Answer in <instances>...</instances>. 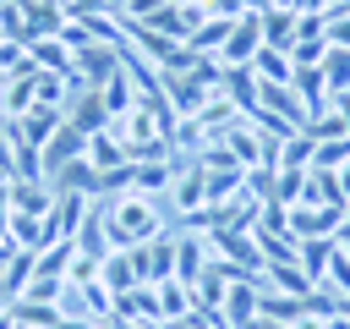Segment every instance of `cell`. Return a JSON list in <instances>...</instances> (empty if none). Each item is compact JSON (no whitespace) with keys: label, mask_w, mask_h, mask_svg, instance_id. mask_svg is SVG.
<instances>
[{"label":"cell","mask_w":350,"mask_h":329,"mask_svg":"<svg viewBox=\"0 0 350 329\" xmlns=\"http://www.w3.org/2000/svg\"><path fill=\"white\" fill-rule=\"evenodd\" d=\"M241 329H290V324H279V318H262V313H257V318H252V324H241Z\"/></svg>","instance_id":"cell-31"},{"label":"cell","mask_w":350,"mask_h":329,"mask_svg":"<svg viewBox=\"0 0 350 329\" xmlns=\"http://www.w3.org/2000/svg\"><path fill=\"white\" fill-rule=\"evenodd\" d=\"M334 181H339V197H345V203H350V159H345V164H339V170H334Z\"/></svg>","instance_id":"cell-28"},{"label":"cell","mask_w":350,"mask_h":329,"mask_svg":"<svg viewBox=\"0 0 350 329\" xmlns=\"http://www.w3.org/2000/svg\"><path fill=\"white\" fill-rule=\"evenodd\" d=\"M290 329H328V318H317V313H306V318H295Z\"/></svg>","instance_id":"cell-30"},{"label":"cell","mask_w":350,"mask_h":329,"mask_svg":"<svg viewBox=\"0 0 350 329\" xmlns=\"http://www.w3.org/2000/svg\"><path fill=\"white\" fill-rule=\"evenodd\" d=\"M252 77H257V82H290V77H295V66H290V49H273V44H262V49L252 55Z\"/></svg>","instance_id":"cell-15"},{"label":"cell","mask_w":350,"mask_h":329,"mask_svg":"<svg viewBox=\"0 0 350 329\" xmlns=\"http://www.w3.org/2000/svg\"><path fill=\"white\" fill-rule=\"evenodd\" d=\"M202 269H208V236H197V230L175 236V280H180V285H191Z\"/></svg>","instance_id":"cell-11"},{"label":"cell","mask_w":350,"mask_h":329,"mask_svg":"<svg viewBox=\"0 0 350 329\" xmlns=\"http://www.w3.org/2000/svg\"><path fill=\"white\" fill-rule=\"evenodd\" d=\"M268 5H273V0H246V11H268Z\"/></svg>","instance_id":"cell-32"},{"label":"cell","mask_w":350,"mask_h":329,"mask_svg":"<svg viewBox=\"0 0 350 329\" xmlns=\"http://www.w3.org/2000/svg\"><path fill=\"white\" fill-rule=\"evenodd\" d=\"M82 154H88V137H82V132H77L71 121H60V126H55V137H49V143L38 148V164H44V181H49V175H55L60 164H71V159H82Z\"/></svg>","instance_id":"cell-6"},{"label":"cell","mask_w":350,"mask_h":329,"mask_svg":"<svg viewBox=\"0 0 350 329\" xmlns=\"http://www.w3.org/2000/svg\"><path fill=\"white\" fill-rule=\"evenodd\" d=\"M323 82H328V93H350V49H334V44H328V55H323Z\"/></svg>","instance_id":"cell-23"},{"label":"cell","mask_w":350,"mask_h":329,"mask_svg":"<svg viewBox=\"0 0 350 329\" xmlns=\"http://www.w3.org/2000/svg\"><path fill=\"white\" fill-rule=\"evenodd\" d=\"M98 203H104V225H109L115 247H142V241H153V236L170 230V219L159 214V203L142 197V192H115V197H98Z\"/></svg>","instance_id":"cell-1"},{"label":"cell","mask_w":350,"mask_h":329,"mask_svg":"<svg viewBox=\"0 0 350 329\" xmlns=\"http://www.w3.org/2000/svg\"><path fill=\"white\" fill-rule=\"evenodd\" d=\"M328 329H350V318H328Z\"/></svg>","instance_id":"cell-33"},{"label":"cell","mask_w":350,"mask_h":329,"mask_svg":"<svg viewBox=\"0 0 350 329\" xmlns=\"http://www.w3.org/2000/svg\"><path fill=\"white\" fill-rule=\"evenodd\" d=\"M88 164L109 175V170H120V164H131V159H126V148H120V137H115V132L104 126V132H93V137H88Z\"/></svg>","instance_id":"cell-14"},{"label":"cell","mask_w":350,"mask_h":329,"mask_svg":"<svg viewBox=\"0 0 350 329\" xmlns=\"http://www.w3.org/2000/svg\"><path fill=\"white\" fill-rule=\"evenodd\" d=\"M33 258H38V252H11V258H5V269H0V296L16 302V296L27 291V280H33Z\"/></svg>","instance_id":"cell-18"},{"label":"cell","mask_w":350,"mask_h":329,"mask_svg":"<svg viewBox=\"0 0 350 329\" xmlns=\"http://www.w3.org/2000/svg\"><path fill=\"white\" fill-rule=\"evenodd\" d=\"M202 11H208V16H224V22H235V16H246V0H202Z\"/></svg>","instance_id":"cell-25"},{"label":"cell","mask_w":350,"mask_h":329,"mask_svg":"<svg viewBox=\"0 0 350 329\" xmlns=\"http://www.w3.org/2000/svg\"><path fill=\"white\" fill-rule=\"evenodd\" d=\"M27 55H33L38 71H71V60H77L60 38H38V44H27Z\"/></svg>","instance_id":"cell-20"},{"label":"cell","mask_w":350,"mask_h":329,"mask_svg":"<svg viewBox=\"0 0 350 329\" xmlns=\"http://www.w3.org/2000/svg\"><path fill=\"white\" fill-rule=\"evenodd\" d=\"M98 93H104V110H109V121H115V115H126V110L142 99V93H137V82H131V71H126V55H120V71H115V77H109Z\"/></svg>","instance_id":"cell-13"},{"label":"cell","mask_w":350,"mask_h":329,"mask_svg":"<svg viewBox=\"0 0 350 329\" xmlns=\"http://www.w3.org/2000/svg\"><path fill=\"white\" fill-rule=\"evenodd\" d=\"M153 291H159V318H180V313H191V285H180L175 274L159 280Z\"/></svg>","instance_id":"cell-21"},{"label":"cell","mask_w":350,"mask_h":329,"mask_svg":"<svg viewBox=\"0 0 350 329\" xmlns=\"http://www.w3.org/2000/svg\"><path fill=\"white\" fill-rule=\"evenodd\" d=\"M334 247H339V236H312V241H301V269L312 274V285H323V274H328V258H334Z\"/></svg>","instance_id":"cell-17"},{"label":"cell","mask_w":350,"mask_h":329,"mask_svg":"<svg viewBox=\"0 0 350 329\" xmlns=\"http://www.w3.org/2000/svg\"><path fill=\"white\" fill-rule=\"evenodd\" d=\"M295 11H284V5H268L262 11V44H273V49H290L295 44Z\"/></svg>","instance_id":"cell-16"},{"label":"cell","mask_w":350,"mask_h":329,"mask_svg":"<svg viewBox=\"0 0 350 329\" xmlns=\"http://www.w3.org/2000/svg\"><path fill=\"white\" fill-rule=\"evenodd\" d=\"M120 55H126V44H104V38L82 44V49H77V60H71L77 88H104V82L120 71Z\"/></svg>","instance_id":"cell-2"},{"label":"cell","mask_w":350,"mask_h":329,"mask_svg":"<svg viewBox=\"0 0 350 329\" xmlns=\"http://www.w3.org/2000/svg\"><path fill=\"white\" fill-rule=\"evenodd\" d=\"M350 159V137H334V143H317L312 148V170H339Z\"/></svg>","instance_id":"cell-24"},{"label":"cell","mask_w":350,"mask_h":329,"mask_svg":"<svg viewBox=\"0 0 350 329\" xmlns=\"http://www.w3.org/2000/svg\"><path fill=\"white\" fill-rule=\"evenodd\" d=\"M257 49H262V11H246V16L230 22V33H224V44H219V66H224V71H230V66H252Z\"/></svg>","instance_id":"cell-3"},{"label":"cell","mask_w":350,"mask_h":329,"mask_svg":"<svg viewBox=\"0 0 350 329\" xmlns=\"http://www.w3.org/2000/svg\"><path fill=\"white\" fill-rule=\"evenodd\" d=\"M66 121L82 132V137H93V132H104L109 126V110H104V93L98 88H77L71 93V104H66Z\"/></svg>","instance_id":"cell-7"},{"label":"cell","mask_w":350,"mask_h":329,"mask_svg":"<svg viewBox=\"0 0 350 329\" xmlns=\"http://www.w3.org/2000/svg\"><path fill=\"white\" fill-rule=\"evenodd\" d=\"M273 5H284V11H295V16H306V11H328V0H273Z\"/></svg>","instance_id":"cell-27"},{"label":"cell","mask_w":350,"mask_h":329,"mask_svg":"<svg viewBox=\"0 0 350 329\" xmlns=\"http://www.w3.org/2000/svg\"><path fill=\"white\" fill-rule=\"evenodd\" d=\"M170 203H175V214H191V208L208 203V181H202V164H197V159L175 170V181H170Z\"/></svg>","instance_id":"cell-10"},{"label":"cell","mask_w":350,"mask_h":329,"mask_svg":"<svg viewBox=\"0 0 350 329\" xmlns=\"http://www.w3.org/2000/svg\"><path fill=\"white\" fill-rule=\"evenodd\" d=\"M49 186H55V192H82V197H104V170H93V164H88V154H82V159L60 164V170L49 175Z\"/></svg>","instance_id":"cell-8"},{"label":"cell","mask_w":350,"mask_h":329,"mask_svg":"<svg viewBox=\"0 0 350 329\" xmlns=\"http://www.w3.org/2000/svg\"><path fill=\"white\" fill-rule=\"evenodd\" d=\"M0 93H5V71H0Z\"/></svg>","instance_id":"cell-34"},{"label":"cell","mask_w":350,"mask_h":329,"mask_svg":"<svg viewBox=\"0 0 350 329\" xmlns=\"http://www.w3.org/2000/svg\"><path fill=\"white\" fill-rule=\"evenodd\" d=\"M323 33H328V44H334V49H350V16H328V27H323Z\"/></svg>","instance_id":"cell-26"},{"label":"cell","mask_w":350,"mask_h":329,"mask_svg":"<svg viewBox=\"0 0 350 329\" xmlns=\"http://www.w3.org/2000/svg\"><path fill=\"white\" fill-rule=\"evenodd\" d=\"M328 104H334V115H339V121H345V126H350V93H334V99H328Z\"/></svg>","instance_id":"cell-29"},{"label":"cell","mask_w":350,"mask_h":329,"mask_svg":"<svg viewBox=\"0 0 350 329\" xmlns=\"http://www.w3.org/2000/svg\"><path fill=\"white\" fill-rule=\"evenodd\" d=\"M345 230V208L334 203H290V236L312 241V236H339Z\"/></svg>","instance_id":"cell-4"},{"label":"cell","mask_w":350,"mask_h":329,"mask_svg":"<svg viewBox=\"0 0 350 329\" xmlns=\"http://www.w3.org/2000/svg\"><path fill=\"white\" fill-rule=\"evenodd\" d=\"M98 280L120 296V291H131V285H142L137 280V263H131V247H109L104 252V263H98Z\"/></svg>","instance_id":"cell-12"},{"label":"cell","mask_w":350,"mask_h":329,"mask_svg":"<svg viewBox=\"0 0 350 329\" xmlns=\"http://www.w3.org/2000/svg\"><path fill=\"white\" fill-rule=\"evenodd\" d=\"M301 132H306L312 143H334V137H350V126L334 115V104H328V110H317V115H306V121H301Z\"/></svg>","instance_id":"cell-22"},{"label":"cell","mask_w":350,"mask_h":329,"mask_svg":"<svg viewBox=\"0 0 350 329\" xmlns=\"http://www.w3.org/2000/svg\"><path fill=\"white\" fill-rule=\"evenodd\" d=\"M55 208V186L49 181H27V175H11V214H33V219H49Z\"/></svg>","instance_id":"cell-9"},{"label":"cell","mask_w":350,"mask_h":329,"mask_svg":"<svg viewBox=\"0 0 350 329\" xmlns=\"http://www.w3.org/2000/svg\"><path fill=\"white\" fill-rule=\"evenodd\" d=\"M301 203H334V208H345L334 170H306V181H301Z\"/></svg>","instance_id":"cell-19"},{"label":"cell","mask_w":350,"mask_h":329,"mask_svg":"<svg viewBox=\"0 0 350 329\" xmlns=\"http://www.w3.org/2000/svg\"><path fill=\"white\" fill-rule=\"evenodd\" d=\"M131 263H137V280H142V285L170 280V274H175V236L164 230V236H153V241L131 247Z\"/></svg>","instance_id":"cell-5"}]
</instances>
